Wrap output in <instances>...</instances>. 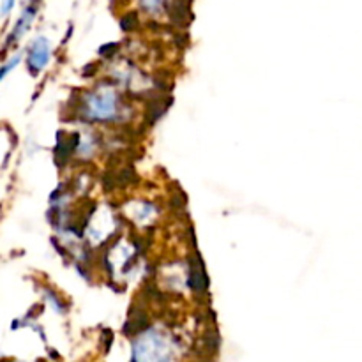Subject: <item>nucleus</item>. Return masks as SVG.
<instances>
[{"label":"nucleus","instance_id":"nucleus-1","mask_svg":"<svg viewBox=\"0 0 362 362\" xmlns=\"http://www.w3.org/2000/svg\"><path fill=\"white\" fill-rule=\"evenodd\" d=\"M173 354L163 339L147 336L144 341L135 345V361L137 362H171Z\"/></svg>","mask_w":362,"mask_h":362},{"label":"nucleus","instance_id":"nucleus-5","mask_svg":"<svg viewBox=\"0 0 362 362\" xmlns=\"http://www.w3.org/2000/svg\"><path fill=\"white\" fill-rule=\"evenodd\" d=\"M117 48H119V44H113V43L105 44V46H103L101 50H99V53H101L103 57H110V55L115 53V51H117Z\"/></svg>","mask_w":362,"mask_h":362},{"label":"nucleus","instance_id":"nucleus-6","mask_svg":"<svg viewBox=\"0 0 362 362\" xmlns=\"http://www.w3.org/2000/svg\"><path fill=\"white\" fill-rule=\"evenodd\" d=\"M18 62H20V57H16V59H12L11 62H9V64H6V66H4V69H2V78H6V74H8L9 71H11V67H15L16 64H18Z\"/></svg>","mask_w":362,"mask_h":362},{"label":"nucleus","instance_id":"nucleus-4","mask_svg":"<svg viewBox=\"0 0 362 362\" xmlns=\"http://www.w3.org/2000/svg\"><path fill=\"white\" fill-rule=\"evenodd\" d=\"M121 25L124 31H132L135 27H138V15L137 12H128L121 20Z\"/></svg>","mask_w":362,"mask_h":362},{"label":"nucleus","instance_id":"nucleus-7","mask_svg":"<svg viewBox=\"0 0 362 362\" xmlns=\"http://www.w3.org/2000/svg\"><path fill=\"white\" fill-rule=\"evenodd\" d=\"M12 4H15V0H6V6H4V15H8L9 9L12 8Z\"/></svg>","mask_w":362,"mask_h":362},{"label":"nucleus","instance_id":"nucleus-2","mask_svg":"<svg viewBox=\"0 0 362 362\" xmlns=\"http://www.w3.org/2000/svg\"><path fill=\"white\" fill-rule=\"evenodd\" d=\"M48 59H50V44H48V41L44 37L35 40V43L31 46V51H28V66H31L32 73H40L48 64Z\"/></svg>","mask_w":362,"mask_h":362},{"label":"nucleus","instance_id":"nucleus-3","mask_svg":"<svg viewBox=\"0 0 362 362\" xmlns=\"http://www.w3.org/2000/svg\"><path fill=\"white\" fill-rule=\"evenodd\" d=\"M189 284L195 292L202 293L205 292L207 286H209V279H207V274L203 270V265L200 261V258H193L191 264H189Z\"/></svg>","mask_w":362,"mask_h":362}]
</instances>
